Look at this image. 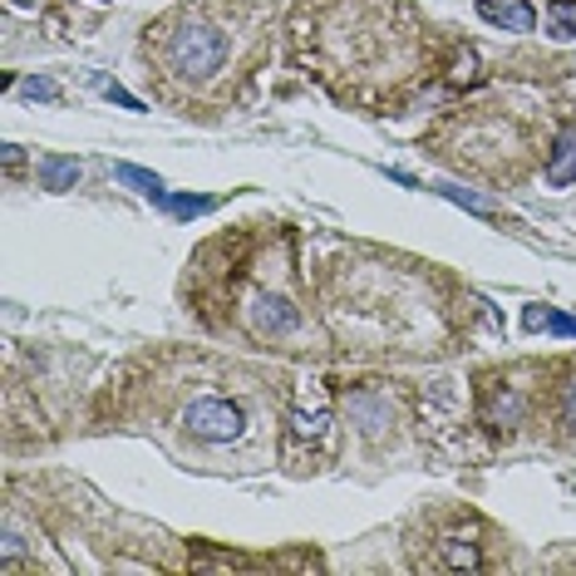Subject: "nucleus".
Instances as JSON below:
<instances>
[{
    "label": "nucleus",
    "instance_id": "nucleus-2",
    "mask_svg": "<svg viewBox=\"0 0 576 576\" xmlns=\"http://www.w3.org/2000/svg\"><path fill=\"white\" fill-rule=\"evenodd\" d=\"M183 424H188V434L202 438V444H232V438H242V428H247V414H242L232 399H192Z\"/></svg>",
    "mask_w": 576,
    "mask_h": 576
},
{
    "label": "nucleus",
    "instance_id": "nucleus-18",
    "mask_svg": "<svg viewBox=\"0 0 576 576\" xmlns=\"http://www.w3.org/2000/svg\"><path fill=\"white\" fill-rule=\"evenodd\" d=\"M21 163H25L21 143H5V168H21Z\"/></svg>",
    "mask_w": 576,
    "mask_h": 576
},
{
    "label": "nucleus",
    "instance_id": "nucleus-11",
    "mask_svg": "<svg viewBox=\"0 0 576 576\" xmlns=\"http://www.w3.org/2000/svg\"><path fill=\"white\" fill-rule=\"evenodd\" d=\"M513 419H517V395H513V389H497V395L487 399V424L507 428Z\"/></svg>",
    "mask_w": 576,
    "mask_h": 576
},
{
    "label": "nucleus",
    "instance_id": "nucleus-4",
    "mask_svg": "<svg viewBox=\"0 0 576 576\" xmlns=\"http://www.w3.org/2000/svg\"><path fill=\"white\" fill-rule=\"evenodd\" d=\"M478 15H483L487 25H497V31H513V35H527L537 25V11L527 5V0H507V5H497V0H478Z\"/></svg>",
    "mask_w": 576,
    "mask_h": 576
},
{
    "label": "nucleus",
    "instance_id": "nucleus-19",
    "mask_svg": "<svg viewBox=\"0 0 576 576\" xmlns=\"http://www.w3.org/2000/svg\"><path fill=\"white\" fill-rule=\"evenodd\" d=\"M562 409H566V419L576 424V385H566V404H562Z\"/></svg>",
    "mask_w": 576,
    "mask_h": 576
},
{
    "label": "nucleus",
    "instance_id": "nucleus-16",
    "mask_svg": "<svg viewBox=\"0 0 576 576\" xmlns=\"http://www.w3.org/2000/svg\"><path fill=\"white\" fill-rule=\"evenodd\" d=\"M0 552H5V572H15V566H21V537H15V527H5V532H0Z\"/></svg>",
    "mask_w": 576,
    "mask_h": 576
},
{
    "label": "nucleus",
    "instance_id": "nucleus-12",
    "mask_svg": "<svg viewBox=\"0 0 576 576\" xmlns=\"http://www.w3.org/2000/svg\"><path fill=\"white\" fill-rule=\"evenodd\" d=\"M546 21L556 35H576V0H546Z\"/></svg>",
    "mask_w": 576,
    "mask_h": 576
},
{
    "label": "nucleus",
    "instance_id": "nucleus-14",
    "mask_svg": "<svg viewBox=\"0 0 576 576\" xmlns=\"http://www.w3.org/2000/svg\"><path fill=\"white\" fill-rule=\"evenodd\" d=\"M350 409H355V414L365 419L369 434H379V428H385V419H389V409H385V404H375L369 395H355V399H350Z\"/></svg>",
    "mask_w": 576,
    "mask_h": 576
},
{
    "label": "nucleus",
    "instance_id": "nucleus-5",
    "mask_svg": "<svg viewBox=\"0 0 576 576\" xmlns=\"http://www.w3.org/2000/svg\"><path fill=\"white\" fill-rule=\"evenodd\" d=\"M546 183H552V188H572L576 183V124H566V129L556 133L552 163H546Z\"/></svg>",
    "mask_w": 576,
    "mask_h": 576
},
{
    "label": "nucleus",
    "instance_id": "nucleus-8",
    "mask_svg": "<svg viewBox=\"0 0 576 576\" xmlns=\"http://www.w3.org/2000/svg\"><path fill=\"white\" fill-rule=\"evenodd\" d=\"M522 326L527 330H552V336H576V320L572 316H556V310H542V306H527L522 310Z\"/></svg>",
    "mask_w": 576,
    "mask_h": 576
},
{
    "label": "nucleus",
    "instance_id": "nucleus-7",
    "mask_svg": "<svg viewBox=\"0 0 576 576\" xmlns=\"http://www.w3.org/2000/svg\"><path fill=\"white\" fill-rule=\"evenodd\" d=\"M40 178H45V188L70 192L74 183H80V163H74V158H45L40 163Z\"/></svg>",
    "mask_w": 576,
    "mask_h": 576
},
{
    "label": "nucleus",
    "instance_id": "nucleus-15",
    "mask_svg": "<svg viewBox=\"0 0 576 576\" xmlns=\"http://www.w3.org/2000/svg\"><path fill=\"white\" fill-rule=\"evenodd\" d=\"M25 99L55 104V99H60V84H55V80H25Z\"/></svg>",
    "mask_w": 576,
    "mask_h": 576
},
{
    "label": "nucleus",
    "instance_id": "nucleus-3",
    "mask_svg": "<svg viewBox=\"0 0 576 576\" xmlns=\"http://www.w3.org/2000/svg\"><path fill=\"white\" fill-rule=\"evenodd\" d=\"M296 306H291L286 296H257L247 306V326L257 330V336H291L296 330Z\"/></svg>",
    "mask_w": 576,
    "mask_h": 576
},
{
    "label": "nucleus",
    "instance_id": "nucleus-1",
    "mask_svg": "<svg viewBox=\"0 0 576 576\" xmlns=\"http://www.w3.org/2000/svg\"><path fill=\"white\" fill-rule=\"evenodd\" d=\"M168 60L183 80H208L227 60V35L212 31V25H183L168 45Z\"/></svg>",
    "mask_w": 576,
    "mask_h": 576
},
{
    "label": "nucleus",
    "instance_id": "nucleus-20",
    "mask_svg": "<svg viewBox=\"0 0 576 576\" xmlns=\"http://www.w3.org/2000/svg\"><path fill=\"white\" fill-rule=\"evenodd\" d=\"M15 5H35V0H15Z\"/></svg>",
    "mask_w": 576,
    "mask_h": 576
},
{
    "label": "nucleus",
    "instance_id": "nucleus-13",
    "mask_svg": "<svg viewBox=\"0 0 576 576\" xmlns=\"http://www.w3.org/2000/svg\"><path fill=\"white\" fill-rule=\"evenodd\" d=\"M478 562H483V556H478L473 542L463 546V537H448L444 542V566H458V572H463V566H478Z\"/></svg>",
    "mask_w": 576,
    "mask_h": 576
},
{
    "label": "nucleus",
    "instance_id": "nucleus-17",
    "mask_svg": "<svg viewBox=\"0 0 576 576\" xmlns=\"http://www.w3.org/2000/svg\"><path fill=\"white\" fill-rule=\"evenodd\" d=\"M99 90H104V94H109V99H114V104H119V109H133V114H143V104H139V99H133V94H129V90H124V84H114V80H104V84H99Z\"/></svg>",
    "mask_w": 576,
    "mask_h": 576
},
{
    "label": "nucleus",
    "instance_id": "nucleus-6",
    "mask_svg": "<svg viewBox=\"0 0 576 576\" xmlns=\"http://www.w3.org/2000/svg\"><path fill=\"white\" fill-rule=\"evenodd\" d=\"M114 178H119L124 188L143 192V198H153V202H163V198H168V183H163L158 173L139 168V163H114Z\"/></svg>",
    "mask_w": 576,
    "mask_h": 576
},
{
    "label": "nucleus",
    "instance_id": "nucleus-10",
    "mask_svg": "<svg viewBox=\"0 0 576 576\" xmlns=\"http://www.w3.org/2000/svg\"><path fill=\"white\" fill-rule=\"evenodd\" d=\"M163 208H168V218H183V222H192V218H202V212H212V198H188V192H178V198H163Z\"/></svg>",
    "mask_w": 576,
    "mask_h": 576
},
{
    "label": "nucleus",
    "instance_id": "nucleus-9",
    "mask_svg": "<svg viewBox=\"0 0 576 576\" xmlns=\"http://www.w3.org/2000/svg\"><path fill=\"white\" fill-rule=\"evenodd\" d=\"M438 198H448V202H458V208H468V212H478V218H493V202L487 198H478V192H468V188H454V183H438Z\"/></svg>",
    "mask_w": 576,
    "mask_h": 576
}]
</instances>
